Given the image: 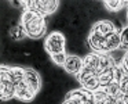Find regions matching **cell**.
Wrapping results in <instances>:
<instances>
[{"mask_svg": "<svg viewBox=\"0 0 128 104\" xmlns=\"http://www.w3.org/2000/svg\"><path fill=\"white\" fill-rule=\"evenodd\" d=\"M20 24L25 28L28 38H30L32 40L42 39L47 32L46 15L37 11H24L20 18Z\"/></svg>", "mask_w": 128, "mask_h": 104, "instance_id": "1", "label": "cell"}, {"mask_svg": "<svg viewBox=\"0 0 128 104\" xmlns=\"http://www.w3.org/2000/svg\"><path fill=\"white\" fill-rule=\"evenodd\" d=\"M65 47H66V36L61 31L51 32L44 42V49L48 56L62 53V51H65Z\"/></svg>", "mask_w": 128, "mask_h": 104, "instance_id": "2", "label": "cell"}, {"mask_svg": "<svg viewBox=\"0 0 128 104\" xmlns=\"http://www.w3.org/2000/svg\"><path fill=\"white\" fill-rule=\"evenodd\" d=\"M77 79L80 82V85L88 92H96L98 89H100V83H99V76L94 70L88 67H83L81 72L77 75Z\"/></svg>", "mask_w": 128, "mask_h": 104, "instance_id": "3", "label": "cell"}, {"mask_svg": "<svg viewBox=\"0 0 128 104\" xmlns=\"http://www.w3.org/2000/svg\"><path fill=\"white\" fill-rule=\"evenodd\" d=\"M36 90L28 83V82L24 79L20 85L15 86V98H18L20 101H24V103H29L36 96Z\"/></svg>", "mask_w": 128, "mask_h": 104, "instance_id": "4", "label": "cell"}, {"mask_svg": "<svg viewBox=\"0 0 128 104\" xmlns=\"http://www.w3.org/2000/svg\"><path fill=\"white\" fill-rule=\"evenodd\" d=\"M83 67H84V61H83L81 57L76 56V54H68L66 62H65V65H64L65 72H68L69 75L77 76L78 74L81 72Z\"/></svg>", "mask_w": 128, "mask_h": 104, "instance_id": "5", "label": "cell"}, {"mask_svg": "<svg viewBox=\"0 0 128 104\" xmlns=\"http://www.w3.org/2000/svg\"><path fill=\"white\" fill-rule=\"evenodd\" d=\"M87 42L88 46L95 51V53L99 54H108V47H106V38L100 36V35L95 33V32L90 31L88 36H87Z\"/></svg>", "mask_w": 128, "mask_h": 104, "instance_id": "6", "label": "cell"}, {"mask_svg": "<svg viewBox=\"0 0 128 104\" xmlns=\"http://www.w3.org/2000/svg\"><path fill=\"white\" fill-rule=\"evenodd\" d=\"M91 32H95V33L106 38V36H109V35L114 33V32H116V28H114V24L112 22V21L100 20V21H96V22L91 26Z\"/></svg>", "mask_w": 128, "mask_h": 104, "instance_id": "7", "label": "cell"}, {"mask_svg": "<svg viewBox=\"0 0 128 104\" xmlns=\"http://www.w3.org/2000/svg\"><path fill=\"white\" fill-rule=\"evenodd\" d=\"M65 98H73V100L78 101L81 104H88L90 101H92V92H88L84 87L76 90H69L65 94Z\"/></svg>", "mask_w": 128, "mask_h": 104, "instance_id": "8", "label": "cell"}, {"mask_svg": "<svg viewBox=\"0 0 128 104\" xmlns=\"http://www.w3.org/2000/svg\"><path fill=\"white\" fill-rule=\"evenodd\" d=\"M7 33H8V36L11 38V42H15V43L21 42V40H24V39H26V38H28L25 28H24L20 22H17L15 25L10 26V28L7 29Z\"/></svg>", "mask_w": 128, "mask_h": 104, "instance_id": "9", "label": "cell"}, {"mask_svg": "<svg viewBox=\"0 0 128 104\" xmlns=\"http://www.w3.org/2000/svg\"><path fill=\"white\" fill-rule=\"evenodd\" d=\"M25 81L36 90V93H39L40 87H42V82H40V76L37 71H34L33 68H25Z\"/></svg>", "mask_w": 128, "mask_h": 104, "instance_id": "10", "label": "cell"}, {"mask_svg": "<svg viewBox=\"0 0 128 104\" xmlns=\"http://www.w3.org/2000/svg\"><path fill=\"white\" fill-rule=\"evenodd\" d=\"M0 97L2 101L15 98V85L12 82H0Z\"/></svg>", "mask_w": 128, "mask_h": 104, "instance_id": "11", "label": "cell"}, {"mask_svg": "<svg viewBox=\"0 0 128 104\" xmlns=\"http://www.w3.org/2000/svg\"><path fill=\"white\" fill-rule=\"evenodd\" d=\"M99 58H100V54H99V53H95V51H92V53H88V54H87V56L83 58V61H84V67L91 68V70H94L95 72L98 74V67H99Z\"/></svg>", "mask_w": 128, "mask_h": 104, "instance_id": "12", "label": "cell"}, {"mask_svg": "<svg viewBox=\"0 0 128 104\" xmlns=\"http://www.w3.org/2000/svg\"><path fill=\"white\" fill-rule=\"evenodd\" d=\"M106 47H108V53H112V51H114V50L121 47V38H120V33L114 32V33L106 36Z\"/></svg>", "mask_w": 128, "mask_h": 104, "instance_id": "13", "label": "cell"}, {"mask_svg": "<svg viewBox=\"0 0 128 104\" xmlns=\"http://www.w3.org/2000/svg\"><path fill=\"white\" fill-rule=\"evenodd\" d=\"M103 89H105V92L108 93L110 97L116 98V100H121L122 98V90H121L120 83L117 81H113L112 83H109L108 86L103 87Z\"/></svg>", "mask_w": 128, "mask_h": 104, "instance_id": "14", "label": "cell"}, {"mask_svg": "<svg viewBox=\"0 0 128 104\" xmlns=\"http://www.w3.org/2000/svg\"><path fill=\"white\" fill-rule=\"evenodd\" d=\"M114 70H116V68H113V70H108V71H105V72H102V74H98L100 87H105V86H108L109 83H112L113 81H116Z\"/></svg>", "mask_w": 128, "mask_h": 104, "instance_id": "15", "label": "cell"}, {"mask_svg": "<svg viewBox=\"0 0 128 104\" xmlns=\"http://www.w3.org/2000/svg\"><path fill=\"white\" fill-rule=\"evenodd\" d=\"M103 4L109 11H118L122 7L128 6V2L127 0H106L103 2Z\"/></svg>", "mask_w": 128, "mask_h": 104, "instance_id": "16", "label": "cell"}, {"mask_svg": "<svg viewBox=\"0 0 128 104\" xmlns=\"http://www.w3.org/2000/svg\"><path fill=\"white\" fill-rule=\"evenodd\" d=\"M66 58H68L66 51L56 53V54H52V56H51V61H52V64L56 65V67H61V68H64L65 62H66Z\"/></svg>", "mask_w": 128, "mask_h": 104, "instance_id": "17", "label": "cell"}, {"mask_svg": "<svg viewBox=\"0 0 128 104\" xmlns=\"http://www.w3.org/2000/svg\"><path fill=\"white\" fill-rule=\"evenodd\" d=\"M120 38H121V47L128 49V25L122 28V31L120 32Z\"/></svg>", "mask_w": 128, "mask_h": 104, "instance_id": "18", "label": "cell"}, {"mask_svg": "<svg viewBox=\"0 0 128 104\" xmlns=\"http://www.w3.org/2000/svg\"><path fill=\"white\" fill-rule=\"evenodd\" d=\"M120 83V87L122 90V94H128V74H125L121 79L118 81Z\"/></svg>", "mask_w": 128, "mask_h": 104, "instance_id": "19", "label": "cell"}, {"mask_svg": "<svg viewBox=\"0 0 128 104\" xmlns=\"http://www.w3.org/2000/svg\"><path fill=\"white\" fill-rule=\"evenodd\" d=\"M120 65H121L122 70H124L125 72L128 74V50L124 53V56H122V60H121V62H120Z\"/></svg>", "mask_w": 128, "mask_h": 104, "instance_id": "20", "label": "cell"}, {"mask_svg": "<svg viewBox=\"0 0 128 104\" xmlns=\"http://www.w3.org/2000/svg\"><path fill=\"white\" fill-rule=\"evenodd\" d=\"M10 4H11L12 7H15V9L24 7V2H18V0H12V2H10Z\"/></svg>", "mask_w": 128, "mask_h": 104, "instance_id": "21", "label": "cell"}, {"mask_svg": "<svg viewBox=\"0 0 128 104\" xmlns=\"http://www.w3.org/2000/svg\"><path fill=\"white\" fill-rule=\"evenodd\" d=\"M62 104H81V103H78V101L73 100V98H64Z\"/></svg>", "mask_w": 128, "mask_h": 104, "instance_id": "22", "label": "cell"}, {"mask_svg": "<svg viewBox=\"0 0 128 104\" xmlns=\"http://www.w3.org/2000/svg\"><path fill=\"white\" fill-rule=\"evenodd\" d=\"M127 18H128V14H127Z\"/></svg>", "mask_w": 128, "mask_h": 104, "instance_id": "23", "label": "cell"}, {"mask_svg": "<svg viewBox=\"0 0 128 104\" xmlns=\"http://www.w3.org/2000/svg\"><path fill=\"white\" fill-rule=\"evenodd\" d=\"M121 101H122V100H121ZM122 104H124V103H122Z\"/></svg>", "mask_w": 128, "mask_h": 104, "instance_id": "24", "label": "cell"}, {"mask_svg": "<svg viewBox=\"0 0 128 104\" xmlns=\"http://www.w3.org/2000/svg\"><path fill=\"white\" fill-rule=\"evenodd\" d=\"M121 104H122V101H121Z\"/></svg>", "mask_w": 128, "mask_h": 104, "instance_id": "25", "label": "cell"}]
</instances>
